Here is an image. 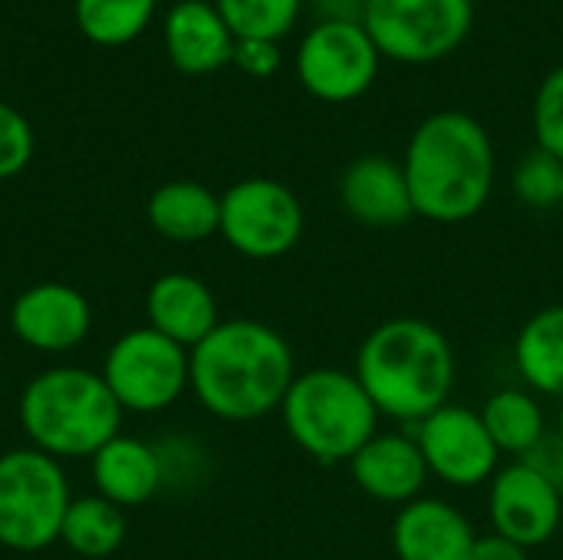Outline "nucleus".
I'll return each mask as SVG.
<instances>
[{
  "mask_svg": "<svg viewBox=\"0 0 563 560\" xmlns=\"http://www.w3.org/2000/svg\"><path fill=\"white\" fill-rule=\"evenodd\" d=\"M303 0H214L234 40H271L287 36L300 17Z\"/></svg>",
  "mask_w": 563,
  "mask_h": 560,
  "instance_id": "25",
  "label": "nucleus"
},
{
  "mask_svg": "<svg viewBox=\"0 0 563 560\" xmlns=\"http://www.w3.org/2000/svg\"><path fill=\"white\" fill-rule=\"evenodd\" d=\"M59 541L86 560L112 558L125 541V512L102 495L73 498L63 518Z\"/></svg>",
  "mask_w": 563,
  "mask_h": 560,
  "instance_id": "23",
  "label": "nucleus"
},
{
  "mask_svg": "<svg viewBox=\"0 0 563 560\" xmlns=\"http://www.w3.org/2000/svg\"><path fill=\"white\" fill-rule=\"evenodd\" d=\"M488 518L495 535L528 551L541 548L561 531L563 488L531 459H518L488 482Z\"/></svg>",
  "mask_w": 563,
  "mask_h": 560,
  "instance_id": "12",
  "label": "nucleus"
},
{
  "mask_svg": "<svg viewBox=\"0 0 563 560\" xmlns=\"http://www.w3.org/2000/svg\"><path fill=\"white\" fill-rule=\"evenodd\" d=\"M92 327L89 300L69 284H33L10 307V330L36 353H69Z\"/></svg>",
  "mask_w": 563,
  "mask_h": 560,
  "instance_id": "13",
  "label": "nucleus"
},
{
  "mask_svg": "<svg viewBox=\"0 0 563 560\" xmlns=\"http://www.w3.org/2000/svg\"><path fill=\"white\" fill-rule=\"evenodd\" d=\"M501 455L528 459L548 436V416L531 389H498L478 409Z\"/></svg>",
  "mask_w": 563,
  "mask_h": 560,
  "instance_id": "22",
  "label": "nucleus"
},
{
  "mask_svg": "<svg viewBox=\"0 0 563 560\" xmlns=\"http://www.w3.org/2000/svg\"><path fill=\"white\" fill-rule=\"evenodd\" d=\"M231 63L247 76L267 79V76H274L280 69V50L271 40H238Z\"/></svg>",
  "mask_w": 563,
  "mask_h": 560,
  "instance_id": "29",
  "label": "nucleus"
},
{
  "mask_svg": "<svg viewBox=\"0 0 563 560\" xmlns=\"http://www.w3.org/2000/svg\"><path fill=\"white\" fill-rule=\"evenodd\" d=\"M152 10L155 0H76V23L92 43L122 46L148 26Z\"/></svg>",
  "mask_w": 563,
  "mask_h": 560,
  "instance_id": "24",
  "label": "nucleus"
},
{
  "mask_svg": "<svg viewBox=\"0 0 563 560\" xmlns=\"http://www.w3.org/2000/svg\"><path fill=\"white\" fill-rule=\"evenodd\" d=\"M89 462H92L96 495L119 505L122 512L145 505L162 488V479H165L162 455L155 452V446L135 436L109 439Z\"/></svg>",
  "mask_w": 563,
  "mask_h": 560,
  "instance_id": "19",
  "label": "nucleus"
},
{
  "mask_svg": "<svg viewBox=\"0 0 563 560\" xmlns=\"http://www.w3.org/2000/svg\"><path fill=\"white\" fill-rule=\"evenodd\" d=\"M234 33L228 30L224 17L214 3L205 0H181L172 7L165 20V46L175 69L185 76H208L231 63L234 56Z\"/></svg>",
  "mask_w": 563,
  "mask_h": 560,
  "instance_id": "18",
  "label": "nucleus"
},
{
  "mask_svg": "<svg viewBox=\"0 0 563 560\" xmlns=\"http://www.w3.org/2000/svg\"><path fill=\"white\" fill-rule=\"evenodd\" d=\"M346 465L366 498L399 508L422 498V488L432 479L416 436L406 432H376Z\"/></svg>",
  "mask_w": 563,
  "mask_h": 560,
  "instance_id": "14",
  "label": "nucleus"
},
{
  "mask_svg": "<svg viewBox=\"0 0 563 560\" xmlns=\"http://www.w3.org/2000/svg\"><path fill=\"white\" fill-rule=\"evenodd\" d=\"M534 139L538 149L563 162V66L551 69L534 96Z\"/></svg>",
  "mask_w": 563,
  "mask_h": 560,
  "instance_id": "27",
  "label": "nucleus"
},
{
  "mask_svg": "<svg viewBox=\"0 0 563 560\" xmlns=\"http://www.w3.org/2000/svg\"><path fill=\"white\" fill-rule=\"evenodd\" d=\"M323 20H360L366 0H310Z\"/></svg>",
  "mask_w": 563,
  "mask_h": 560,
  "instance_id": "31",
  "label": "nucleus"
},
{
  "mask_svg": "<svg viewBox=\"0 0 563 560\" xmlns=\"http://www.w3.org/2000/svg\"><path fill=\"white\" fill-rule=\"evenodd\" d=\"M145 317L155 333L185 350H195L221 323L211 287L191 274H162L145 294Z\"/></svg>",
  "mask_w": 563,
  "mask_h": 560,
  "instance_id": "17",
  "label": "nucleus"
},
{
  "mask_svg": "<svg viewBox=\"0 0 563 560\" xmlns=\"http://www.w3.org/2000/svg\"><path fill=\"white\" fill-rule=\"evenodd\" d=\"M20 422L33 449L59 459H92L119 436L122 406L109 393L102 373L56 366L26 383L20 396Z\"/></svg>",
  "mask_w": 563,
  "mask_h": 560,
  "instance_id": "4",
  "label": "nucleus"
},
{
  "mask_svg": "<svg viewBox=\"0 0 563 560\" xmlns=\"http://www.w3.org/2000/svg\"><path fill=\"white\" fill-rule=\"evenodd\" d=\"M191 393L224 422H251L280 409L297 366L290 343L261 320H221L195 350Z\"/></svg>",
  "mask_w": 563,
  "mask_h": 560,
  "instance_id": "1",
  "label": "nucleus"
},
{
  "mask_svg": "<svg viewBox=\"0 0 563 560\" xmlns=\"http://www.w3.org/2000/svg\"><path fill=\"white\" fill-rule=\"evenodd\" d=\"M531 551L501 538V535H478L475 538V548H472V558L468 560H531L528 558Z\"/></svg>",
  "mask_w": 563,
  "mask_h": 560,
  "instance_id": "30",
  "label": "nucleus"
},
{
  "mask_svg": "<svg viewBox=\"0 0 563 560\" xmlns=\"http://www.w3.org/2000/svg\"><path fill=\"white\" fill-rule=\"evenodd\" d=\"M561 185H563V162L554 158L544 149H534L521 158V165L515 168V195L521 205L534 208V211H548L561 205Z\"/></svg>",
  "mask_w": 563,
  "mask_h": 560,
  "instance_id": "26",
  "label": "nucleus"
},
{
  "mask_svg": "<svg viewBox=\"0 0 563 560\" xmlns=\"http://www.w3.org/2000/svg\"><path fill=\"white\" fill-rule=\"evenodd\" d=\"M515 366L531 393L563 399V304L525 320L515 337Z\"/></svg>",
  "mask_w": 563,
  "mask_h": 560,
  "instance_id": "21",
  "label": "nucleus"
},
{
  "mask_svg": "<svg viewBox=\"0 0 563 560\" xmlns=\"http://www.w3.org/2000/svg\"><path fill=\"white\" fill-rule=\"evenodd\" d=\"M353 373L379 416L419 426L439 406L452 403L459 356L435 323L422 317H389L360 343Z\"/></svg>",
  "mask_w": 563,
  "mask_h": 560,
  "instance_id": "3",
  "label": "nucleus"
},
{
  "mask_svg": "<svg viewBox=\"0 0 563 560\" xmlns=\"http://www.w3.org/2000/svg\"><path fill=\"white\" fill-rule=\"evenodd\" d=\"M379 50L360 20H320L297 50V79L320 102H353L379 76Z\"/></svg>",
  "mask_w": 563,
  "mask_h": 560,
  "instance_id": "10",
  "label": "nucleus"
},
{
  "mask_svg": "<svg viewBox=\"0 0 563 560\" xmlns=\"http://www.w3.org/2000/svg\"><path fill=\"white\" fill-rule=\"evenodd\" d=\"M475 528L445 498H416L393 518V554L396 560H468L475 548Z\"/></svg>",
  "mask_w": 563,
  "mask_h": 560,
  "instance_id": "15",
  "label": "nucleus"
},
{
  "mask_svg": "<svg viewBox=\"0 0 563 560\" xmlns=\"http://www.w3.org/2000/svg\"><path fill=\"white\" fill-rule=\"evenodd\" d=\"M416 442L429 475L452 488H478L495 479L501 452L478 409L445 403L416 426Z\"/></svg>",
  "mask_w": 563,
  "mask_h": 560,
  "instance_id": "11",
  "label": "nucleus"
},
{
  "mask_svg": "<svg viewBox=\"0 0 563 560\" xmlns=\"http://www.w3.org/2000/svg\"><path fill=\"white\" fill-rule=\"evenodd\" d=\"M343 211L366 228H399L416 218L406 172L386 155H363L340 178Z\"/></svg>",
  "mask_w": 563,
  "mask_h": 560,
  "instance_id": "16",
  "label": "nucleus"
},
{
  "mask_svg": "<svg viewBox=\"0 0 563 560\" xmlns=\"http://www.w3.org/2000/svg\"><path fill=\"white\" fill-rule=\"evenodd\" d=\"M287 436L317 462H350L376 432L379 413L353 370L317 366L294 376L280 403Z\"/></svg>",
  "mask_w": 563,
  "mask_h": 560,
  "instance_id": "5",
  "label": "nucleus"
},
{
  "mask_svg": "<svg viewBox=\"0 0 563 560\" xmlns=\"http://www.w3.org/2000/svg\"><path fill=\"white\" fill-rule=\"evenodd\" d=\"M63 465L40 449H10L0 455V545L33 554L59 541L69 508Z\"/></svg>",
  "mask_w": 563,
  "mask_h": 560,
  "instance_id": "6",
  "label": "nucleus"
},
{
  "mask_svg": "<svg viewBox=\"0 0 563 560\" xmlns=\"http://www.w3.org/2000/svg\"><path fill=\"white\" fill-rule=\"evenodd\" d=\"M102 380L122 413H162L191 389L188 350L152 327L129 330L109 347Z\"/></svg>",
  "mask_w": 563,
  "mask_h": 560,
  "instance_id": "8",
  "label": "nucleus"
},
{
  "mask_svg": "<svg viewBox=\"0 0 563 560\" xmlns=\"http://www.w3.org/2000/svg\"><path fill=\"white\" fill-rule=\"evenodd\" d=\"M300 198L274 178H244L221 195V238L251 261L290 254L303 238Z\"/></svg>",
  "mask_w": 563,
  "mask_h": 560,
  "instance_id": "9",
  "label": "nucleus"
},
{
  "mask_svg": "<svg viewBox=\"0 0 563 560\" xmlns=\"http://www.w3.org/2000/svg\"><path fill=\"white\" fill-rule=\"evenodd\" d=\"M558 442L563 446V399H561V413H558Z\"/></svg>",
  "mask_w": 563,
  "mask_h": 560,
  "instance_id": "32",
  "label": "nucleus"
},
{
  "mask_svg": "<svg viewBox=\"0 0 563 560\" xmlns=\"http://www.w3.org/2000/svg\"><path fill=\"white\" fill-rule=\"evenodd\" d=\"M148 224L175 244H198L221 231V198L198 182H168L148 198Z\"/></svg>",
  "mask_w": 563,
  "mask_h": 560,
  "instance_id": "20",
  "label": "nucleus"
},
{
  "mask_svg": "<svg viewBox=\"0 0 563 560\" xmlns=\"http://www.w3.org/2000/svg\"><path fill=\"white\" fill-rule=\"evenodd\" d=\"M416 218L462 224L485 211L495 191V145L485 125L459 109L426 116L402 158Z\"/></svg>",
  "mask_w": 563,
  "mask_h": 560,
  "instance_id": "2",
  "label": "nucleus"
},
{
  "mask_svg": "<svg viewBox=\"0 0 563 560\" xmlns=\"http://www.w3.org/2000/svg\"><path fill=\"white\" fill-rule=\"evenodd\" d=\"M33 158V129L7 102H0V178L20 175Z\"/></svg>",
  "mask_w": 563,
  "mask_h": 560,
  "instance_id": "28",
  "label": "nucleus"
},
{
  "mask_svg": "<svg viewBox=\"0 0 563 560\" xmlns=\"http://www.w3.org/2000/svg\"><path fill=\"white\" fill-rule=\"evenodd\" d=\"M360 23L379 56L396 63H435L452 56L472 33V0H366Z\"/></svg>",
  "mask_w": 563,
  "mask_h": 560,
  "instance_id": "7",
  "label": "nucleus"
},
{
  "mask_svg": "<svg viewBox=\"0 0 563 560\" xmlns=\"http://www.w3.org/2000/svg\"><path fill=\"white\" fill-rule=\"evenodd\" d=\"M558 208H561V211H563V185H561V205H558Z\"/></svg>",
  "mask_w": 563,
  "mask_h": 560,
  "instance_id": "33",
  "label": "nucleus"
}]
</instances>
